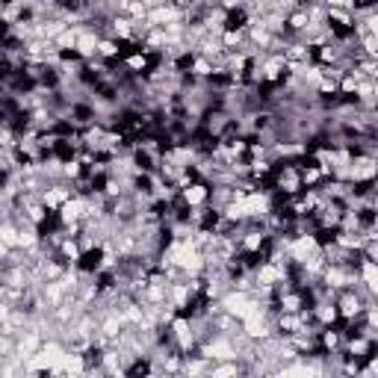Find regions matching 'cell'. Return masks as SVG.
<instances>
[{"label":"cell","mask_w":378,"mask_h":378,"mask_svg":"<svg viewBox=\"0 0 378 378\" xmlns=\"http://www.w3.org/2000/svg\"><path fill=\"white\" fill-rule=\"evenodd\" d=\"M181 201L186 204V207H201V204H207V195H210V183L207 181H201V177H195L192 183H186L181 192Z\"/></svg>","instance_id":"1"},{"label":"cell","mask_w":378,"mask_h":378,"mask_svg":"<svg viewBox=\"0 0 378 378\" xmlns=\"http://www.w3.org/2000/svg\"><path fill=\"white\" fill-rule=\"evenodd\" d=\"M177 18H183V12L177 9L174 3H165V6H154V9H148V15H145V21L151 27H165L169 21H177Z\"/></svg>","instance_id":"2"},{"label":"cell","mask_w":378,"mask_h":378,"mask_svg":"<svg viewBox=\"0 0 378 378\" xmlns=\"http://www.w3.org/2000/svg\"><path fill=\"white\" fill-rule=\"evenodd\" d=\"M121 57V48H118V42L116 39H109V36H101L98 39V60H107V62H113Z\"/></svg>","instance_id":"3"},{"label":"cell","mask_w":378,"mask_h":378,"mask_svg":"<svg viewBox=\"0 0 378 378\" xmlns=\"http://www.w3.org/2000/svg\"><path fill=\"white\" fill-rule=\"evenodd\" d=\"M60 53H74V44H77V27H65L57 39H53Z\"/></svg>","instance_id":"4"},{"label":"cell","mask_w":378,"mask_h":378,"mask_svg":"<svg viewBox=\"0 0 378 378\" xmlns=\"http://www.w3.org/2000/svg\"><path fill=\"white\" fill-rule=\"evenodd\" d=\"M242 3H246V0H219V6L225 9V12H233V9H242Z\"/></svg>","instance_id":"5"},{"label":"cell","mask_w":378,"mask_h":378,"mask_svg":"<svg viewBox=\"0 0 378 378\" xmlns=\"http://www.w3.org/2000/svg\"><path fill=\"white\" fill-rule=\"evenodd\" d=\"M9 307H12V305H6L3 298H0V322H6V316H9Z\"/></svg>","instance_id":"6"},{"label":"cell","mask_w":378,"mask_h":378,"mask_svg":"<svg viewBox=\"0 0 378 378\" xmlns=\"http://www.w3.org/2000/svg\"><path fill=\"white\" fill-rule=\"evenodd\" d=\"M9 251H12V249H9V246H3V242H0V260H3V258H6V254H9Z\"/></svg>","instance_id":"7"}]
</instances>
